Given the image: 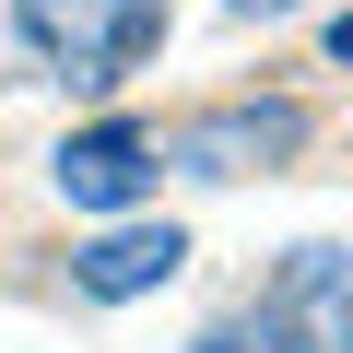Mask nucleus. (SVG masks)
Here are the masks:
<instances>
[{
    "label": "nucleus",
    "mask_w": 353,
    "mask_h": 353,
    "mask_svg": "<svg viewBox=\"0 0 353 353\" xmlns=\"http://www.w3.org/2000/svg\"><path fill=\"white\" fill-rule=\"evenodd\" d=\"M12 24H24V48L59 83L106 94V83H130L165 48V0H12Z\"/></svg>",
    "instance_id": "f257e3e1"
},
{
    "label": "nucleus",
    "mask_w": 353,
    "mask_h": 353,
    "mask_svg": "<svg viewBox=\"0 0 353 353\" xmlns=\"http://www.w3.org/2000/svg\"><path fill=\"white\" fill-rule=\"evenodd\" d=\"M48 176H59V201H71V212H130L153 176H165V141H153L141 118H94V130L59 141Z\"/></svg>",
    "instance_id": "f03ea898"
},
{
    "label": "nucleus",
    "mask_w": 353,
    "mask_h": 353,
    "mask_svg": "<svg viewBox=\"0 0 353 353\" xmlns=\"http://www.w3.org/2000/svg\"><path fill=\"white\" fill-rule=\"evenodd\" d=\"M259 318H271L294 353H353V259H341V248H294V259L259 283Z\"/></svg>",
    "instance_id": "7ed1b4c3"
},
{
    "label": "nucleus",
    "mask_w": 353,
    "mask_h": 353,
    "mask_svg": "<svg viewBox=\"0 0 353 353\" xmlns=\"http://www.w3.org/2000/svg\"><path fill=\"white\" fill-rule=\"evenodd\" d=\"M294 141H306V106L271 94V106H212V118H189L165 153L189 165V176H248V165H283Z\"/></svg>",
    "instance_id": "20e7f679"
},
{
    "label": "nucleus",
    "mask_w": 353,
    "mask_h": 353,
    "mask_svg": "<svg viewBox=\"0 0 353 353\" xmlns=\"http://www.w3.org/2000/svg\"><path fill=\"white\" fill-rule=\"evenodd\" d=\"M189 271V236L176 224H106L83 259H71V283L94 294V306H130V294H153V283H176Z\"/></svg>",
    "instance_id": "39448f33"
},
{
    "label": "nucleus",
    "mask_w": 353,
    "mask_h": 353,
    "mask_svg": "<svg viewBox=\"0 0 353 353\" xmlns=\"http://www.w3.org/2000/svg\"><path fill=\"white\" fill-rule=\"evenodd\" d=\"M189 353H294V341H283L271 318H224V330H201Z\"/></svg>",
    "instance_id": "423d86ee"
},
{
    "label": "nucleus",
    "mask_w": 353,
    "mask_h": 353,
    "mask_svg": "<svg viewBox=\"0 0 353 353\" xmlns=\"http://www.w3.org/2000/svg\"><path fill=\"white\" fill-rule=\"evenodd\" d=\"M330 59H341V71H353V12H341V24H330Z\"/></svg>",
    "instance_id": "0eeeda50"
},
{
    "label": "nucleus",
    "mask_w": 353,
    "mask_h": 353,
    "mask_svg": "<svg viewBox=\"0 0 353 353\" xmlns=\"http://www.w3.org/2000/svg\"><path fill=\"white\" fill-rule=\"evenodd\" d=\"M236 12H294V0H236Z\"/></svg>",
    "instance_id": "6e6552de"
}]
</instances>
